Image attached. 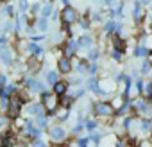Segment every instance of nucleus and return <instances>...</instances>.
<instances>
[{
  "label": "nucleus",
  "instance_id": "nucleus-27",
  "mask_svg": "<svg viewBox=\"0 0 152 147\" xmlns=\"http://www.w3.org/2000/svg\"><path fill=\"white\" fill-rule=\"evenodd\" d=\"M88 145V140L86 138H79L77 140V147H86Z\"/></svg>",
  "mask_w": 152,
  "mask_h": 147
},
{
  "label": "nucleus",
  "instance_id": "nucleus-16",
  "mask_svg": "<svg viewBox=\"0 0 152 147\" xmlns=\"http://www.w3.org/2000/svg\"><path fill=\"white\" fill-rule=\"evenodd\" d=\"M134 54H136V56H147V54H148V49H147L145 45H140V47L136 49Z\"/></svg>",
  "mask_w": 152,
  "mask_h": 147
},
{
  "label": "nucleus",
  "instance_id": "nucleus-39",
  "mask_svg": "<svg viewBox=\"0 0 152 147\" xmlns=\"http://www.w3.org/2000/svg\"><path fill=\"white\" fill-rule=\"evenodd\" d=\"M63 2H64V4H66V7H68V0H63Z\"/></svg>",
  "mask_w": 152,
  "mask_h": 147
},
{
  "label": "nucleus",
  "instance_id": "nucleus-19",
  "mask_svg": "<svg viewBox=\"0 0 152 147\" xmlns=\"http://www.w3.org/2000/svg\"><path fill=\"white\" fill-rule=\"evenodd\" d=\"M66 117H68V108H61V110L57 111V118H59V120H64Z\"/></svg>",
  "mask_w": 152,
  "mask_h": 147
},
{
  "label": "nucleus",
  "instance_id": "nucleus-25",
  "mask_svg": "<svg viewBox=\"0 0 152 147\" xmlns=\"http://www.w3.org/2000/svg\"><path fill=\"white\" fill-rule=\"evenodd\" d=\"M29 86H31L32 90H41V85L36 83V81H29Z\"/></svg>",
  "mask_w": 152,
  "mask_h": 147
},
{
  "label": "nucleus",
  "instance_id": "nucleus-36",
  "mask_svg": "<svg viewBox=\"0 0 152 147\" xmlns=\"http://www.w3.org/2000/svg\"><path fill=\"white\" fill-rule=\"evenodd\" d=\"M95 72H97V65H95V63H93V65H91V66H90V74H95Z\"/></svg>",
  "mask_w": 152,
  "mask_h": 147
},
{
  "label": "nucleus",
  "instance_id": "nucleus-21",
  "mask_svg": "<svg viewBox=\"0 0 152 147\" xmlns=\"http://www.w3.org/2000/svg\"><path fill=\"white\" fill-rule=\"evenodd\" d=\"M47 27H48L47 18H39V20H38V29H39V31H45Z\"/></svg>",
  "mask_w": 152,
  "mask_h": 147
},
{
  "label": "nucleus",
  "instance_id": "nucleus-2",
  "mask_svg": "<svg viewBox=\"0 0 152 147\" xmlns=\"http://www.w3.org/2000/svg\"><path fill=\"white\" fill-rule=\"evenodd\" d=\"M61 18H63V22L66 25H70V24H73L75 20H77V13H75L73 7H64L63 13H61Z\"/></svg>",
  "mask_w": 152,
  "mask_h": 147
},
{
  "label": "nucleus",
  "instance_id": "nucleus-7",
  "mask_svg": "<svg viewBox=\"0 0 152 147\" xmlns=\"http://www.w3.org/2000/svg\"><path fill=\"white\" fill-rule=\"evenodd\" d=\"M113 45H115V50H118V52H122L125 49V41L118 34H115V38H113Z\"/></svg>",
  "mask_w": 152,
  "mask_h": 147
},
{
  "label": "nucleus",
  "instance_id": "nucleus-11",
  "mask_svg": "<svg viewBox=\"0 0 152 147\" xmlns=\"http://www.w3.org/2000/svg\"><path fill=\"white\" fill-rule=\"evenodd\" d=\"M150 129H152V122L150 120H140V131L148 133Z\"/></svg>",
  "mask_w": 152,
  "mask_h": 147
},
{
  "label": "nucleus",
  "instance_id": "nucleus-37",
  "mask_svg": "<svg viewBox=\"0 0 152 147\" xmlns=\"http://www.w3.org/2000/svg\"><path fill=\"white\" fill-rule=\"evenodd\" d=\"M4 83H6V77H4V76H0V85H4Z\"/></svg>",
  "mask_w": 152,
  "mask_h": 147
},
{
  "label": "nucleus",
  "instance_id": "nucleus-28",
  "mask_svg": "<svg viewBox=\"0 0 152 147\" xmlns=\"http://www.w3.org/2000/svg\"><path fill=\"white\" fill-rule=\"evenodd\" d=\"M29 4H27V0H20V11H27Z\"/></svg>",
  "mask_w": 152,
  "mask_h": 147
},
{
  "label": "nucleus",
  "instance_id": "nucleus-17",
  "mask_svg": "<svg viewBox=\"0 0 152 147\" xmlns=\"http://www.w3.org/2000/svg\"><path fill=\"white\" fill-rule=\"evenodd\" d=\"M29 113H32V115H41V106H39V104H32V106L29 108Z\"/></svg>",
  "mask_w": 152,
  "mask_h": 147
},
{
  "label": "nucleus",
  "instance_id": "nucleus-38",
  "mask_svg": "<svg viewBox=\"0 0 152 147\" xmlns=\"http://www.w3.org/2000/svg\"><path fill=\"white\" fill-rule=\"evenodd\" d=\"M150 2V0H141V4H148Z\"/></svg>",
  "mask_w": 152,
  "mask_h": 147
},
{
  "label": "nucleus",
  "instance_id": "nucleus-1",
  "mask_svg": "<svg viewBox=\"0 0 152 147\" xmlns=\"http://www.w3.org/2000/svg\"><path fill=\"white\" fill-rule=\"evenodd\" d=\"M57 102H59L57 95H54V93H47V92L43 93V106H45L48 111H56Z\"/></svg>",
  "mask_w": 152,
  "mask_h": 147
},
{
  "label": "nucleus",
  "instance_id": "nucleus-22",
  "mask_svg": "<svg viewBox=\"0 0 152 147\" xmlns=\"http://www.w3.org/2000/svg\"><path fill=\"white\" fill-rule=\"evenodd\" d=\"M140 15H141V7H140V4H134V20L136 22L140 20Z\"/></svg>",
  "mask_w": 152,
  "mask_h": 147
},
{
  "label": "nucleus",
  "instance_id": "nucleus-12",
  "mask_svg": "<svg viewBox=\"0 0 152 147\" xmlns=\"http://www.w3.org/2000/svg\"><path fill=\"white\" fill-rule=\"evenodd\" d=\"M88 86H90V90H91V92H95V93H100L99 83H97L95 79H88Z\"/></svg>",
  "mask_w": 152,
  "mask_h": 147
},
{
  "label": "nucleus",
  "instance_id": "nucleus-31",
  "mask_svg": "<svg viewBox=\"0 0 152 147\" xmlns=\"http://www.w3.org/2000/svg\"><path fill=\"white\" fill-rule=\"evenodd\" d=\"M50 13H52V7H50V6H45V7H43V16H48Z\"/></svg>",
  "mask_w": 152,
  "mask_h": 147
},
{
  "label": "nucleus",
  "instance_id": "nucleus-24",
  "mask_svg": "<svg viewBox=\"0 0 152 147\" xmlns=\"http://www.w3.org/2000/svg\"><path fill=\"white\" fill-rule=\"evenodd\" d=\"M150 65H152V63H148V61H145V63L141 65V72H145V74H147V72H150Z\"/></svg>",
  "mask_w": 152,
  "mask_h": 147
},
{
  "label": "nucleus",
  "instance_id": "nucleus-29",
  "mask_svg": "<svg viewBox=\"0 0 152 147\" xmlns=\"http://www.w3.org/2000/svg\"><path fill=\"white\" fill-rule=\"evenodd\" d=\"M97 57H99V50L91 49V50H90V59H97Z\"/></svg>",
  "mask_w": 152,
  "mask_h": 147
},
{
  "label": "nucleus",
  "instance_id": "nucleus-32",
  "mask_svg": "<svg viewBox=\"0 0 152 147\" xmlns=\"http://www.w3.org/2000/svg\"><path fill=\"white\" fill-rule=\"evenodd\" d=\"M81 27H83V29H88V27H90V22H88V20H81Z\"/></svg>",
  "mask_w": 152,
  "mask_h": 147
},
{
  "label": "nucleus",
  "instance_id": "nucleus-20",
  "mask_svg": "<svg viewBox=\"0 0 152 147\" xmlns=\"http://www.w3.org/2000/svg\"><path fill=\"white\" fill-rule=\"evenodd\" d=\"M141 88H143V92H145L147 97H152V83H147V85H143Z\"/></svg>",
  "mask_w": 152,
  "mask_h": 147
},
{
  "label": "nucleus",
  "instance_id": "nucleus-8",
  "mask_svg": "<svg viewBox=\"0 0 152 147\" xmlns=\"http://www.w3.org/2000/svg\"><path fill=\"white\" fill-rule=\"evenodd\" d=\"M11 115L15 117V115H18V111H20V106H22V101L20 99H11Z\"/></svg>",
  "mask_w": 152,
  "mask_h": 147
},
{
  "label": "nucleus",
  "instance_id": "nucleus-9",
  "mask_svg": "<svg viewBox=\"0 0 152 147\" xmlns=\"http://www.w3.org/2000/svg\"><path fill=\"white\" fill-rule=\"evenodd\" d=\"M63 93H66V83H56L54 85V95H63Z\"/></svg>",
  "mask_w": 152,
  "mask_h": 147
},
{
  "label": "nucleus",
  "instance_id": "nucleus-33",
  "mask_svg": "<svg viewBox=\"0 0 152 147\" xmlns=\"http://www.w3.org/2000/svg\"><path fill=\"white\" fill-rule=\"evenodd\" d=\"M113 57H115V59H120V57H122V52L115 50V52H113Z\"/></svg>",
  "mask_w": 152,
  "mask_h": 147
},
{
  "label": "nucleus",
  "instance_id": "nucleus-30",
  "mask_svg": "<svg viewBox=\"0 0 152 147\" xmlns=\"http://www.w3.org/2000/svg\"><path fill=\"white\" fill-rule=\"evenodd\" d=\"M86 127H88V129H95V127H97V122H95V120H88V122H86Z\"/></svg>",
  "mask_w": 152,
  "mask_h": 147
},
{
  "label": "nucleus",
  "instance_id": "nucleus-13",
  "mask_svg": "<svg viewBox=\"0 0 152 147\" xmlns=\"http://www.w3.org/2000/svg\"><path fill=\"white\" fill-rule=\"evenodd\" d=\"M77 47H79V45L75 43V41H70V43H68V47H66V50H64V52H66V56L75 54V49H77Z\"/></svg>",
  "mask_w": 152,
  "mask_h": 147
},
{
  "label": "nucleus",
  "instance_id": "nucleus-6",
  "mask_svg": "<svg viewBox=\"0 0 152 147\" xmlns=\"http://www.w3.org/2000/svg\"><path fill=\"white\" fill-rule=\"evenodd\" d=\"M0 57H2L4 65H7V66L13 63V54H11V50H9V49H2V52H0Z\"/></svg>",
  "mask_w": 152,
  "mask_h": 147
},
{
  "label": "nucleus",
  "instance_id": "nucleus-26",
  "mask_svg": "<svg viewBox=\"0 0 152 147\" xmlns=\"http://www.w3.org/2000/svg\"><path fill=\"white\" fill-rule=\"evenodd\" d=\"M38 124H39V127H45V126H47V118H45L43 115H39V118H38Z\"/></svg>",
  "mask_w": 152,
  "mask_h": 147
},
{
  "label": "nucleus",
  "instance_id": "nucleus-10",
  "mask_svg": "<svg viewBox=\"0 0 152 147\" xmlns=\"http://www.w3.org/2000/svg\"><path fill=\"white\" fill-rule=\"evenodd\" d=\"M91 43H93V38H91V36H88V34H84V36L79 40V43H77V45H81V47H90Z\"/></svg>",
  "mask_w": 152,
  "mask_h": 147
},
{
  "label": "nucleus",
  "instance_id": "nucleus-14",
  "mask_svg": "<svg viewBox=\"0 0 152 147\" xmlns=\"http://www.w3.org/2000/svg\"><path fill=\"white\" fill-rule=\"evenodd\" d=\"M29 50H31L34 56H39V54L43 52V49H41L39 45H36V43H31V45H29Z\"/></svg>",
  "mask_w": 152,
  "mask_h": 147
},
{
  "label": "nucleus",
  "instance_id": "nucleus-15",
  "mask_svg": "<svg viewBox=\"0 0 152 147\" xmlns=\"http://www.w3.org/2000/svg\"><path fill=\"white\" fill-rule=\"evenodd\" d=\"M47 81H48L50 85H56V83H57V74H56V72H48V74H47Z\"/></svg>",
  "mask_w": 152,
  "mask_h": 147
},
{
  "label": "nucleus",
  "instance_id": "nucleus-3",
  "mask_svg": "<svg viewBox=\"0 0 152 147\" xmlns=\"http://www.w3.org/2000/svg\"><path fill=\"white\" fill-rule=\"evenodd\" d=\"M113 111H115V110L111 108V104H106V102H99V104L95 106V113L100 115V117H111Z\"/></svg>",
  "mask_w": 152,
  "mask_h": 147
},
{
  "label": "nucleus",
  "instance_id": "nucleus-4",
  "mask_svg": "<svg viewBox=\"0 0 152 147\" xmlns=\"http://www.w3.org/2000/svg\"><path fill=\"white\" fill-rule=\"evenodd\" d=\"M64 136H66V133H64L63 127H52V129H50V138H52L54 142H63Z\"/></svg>",
  "mask_w": 152,
  "mask_h": 147
},
{
  "label": "nucleus",
  "instance_id": "nucleus-5",
  "mask_svg": "<svg viewBox=\"0 0 152 147\" xmlns=\"http://www.w3.org/2000/svg\"><path fill=\"white\" fill-rule=\"evenodd\" d=\"M57 66H59V72H63V74L70 72V68H72V65H70V59H68V57H61V59H59V63H57Z\"/></svg>",
  "mask_w": 152,
  "mask_h": 147
},
{
  "label": "nucleus",
  "instance_id": "nucleus-34",
  "mask_svg": "<svg viewBox=\"0 0 152 147\" xmlns=\"http://www.w3.org/2000/svg\"><path fill=\"white\" fill-rule=\"evenodd\" d=\"M91 140H93V142H99V140H100V135L93 133V135H91Z\"/></svg>",
  "mask_w": 152,
  "mask_h": 147
},
{
  "label": "nucleus",
  "instance_id": "nucleus-23",
  "mask_svg": "<svg viewBox=\"0 0 152 147\" xmlns=\"http://www.w3.org/2000/svg\"><path fill=\"white\" fill-rule=\"evenodd\" d=\"M115 29H116L115 22H107V24L104 25V31H106V32H111V31H115Z\"/></svg>",
  "mask_w": 152,
  "mask_h": 147
},
{
  "label": "nucleus",
  "instance_id": "nucleus-35",
  "mask_svg": "<svg viewBox=\"0 0 152 147\" xmlns=\"http://www.w3.org/2000/svg\"><path fill=\"white\" fill-rule=\"evenodd\" d=\"M34 147H45V143H43L41 140H36V142H34Z\"/></svg>",
  "mask_w": 152,
  "mask_h": 147
},
{
  "label": "nucleus",
  "instance_id": "nucleus-18",
  "mask_svg": "<svg viewBox=\"0 0 152 147\" xmlns=\"http://www.w3.org/2000/svg\"><path fill=\"white\" fill-rule=\"evenodd\" d=\"M134 108H136V110H140V111H141V110H145V108H147V102H145V101H143V99H138V101H136V102H134Z\"/></svg>",
  "mask_w": 152,
  "mask_h": 147
}]
</instances>
